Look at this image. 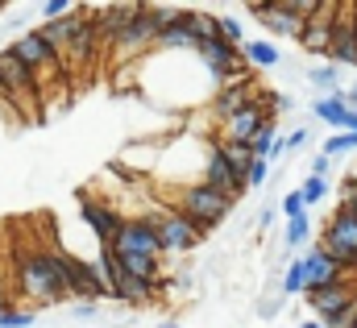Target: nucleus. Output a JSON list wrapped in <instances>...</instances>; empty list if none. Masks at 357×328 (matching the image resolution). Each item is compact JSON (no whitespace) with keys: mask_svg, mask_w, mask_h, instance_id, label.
<instances>
[{"mask_svg":"<svg viewBox=\"0 0 357 328\" xmlns=\"http://www.w3.org/2000/svg\"><path fill=\"white\" fill-rule=\"evenodd\" d=\"M333 67H357V4H337V25H333V46H328V59Z\"/></svg>","mask_w":357,"mask_h":328,"instance_id":"7","label":"nucleus"},{"mask_svg":"<svg viewBox=\"0 0 357 328\" xmlns=\"http://www.w3.org/2000/svg\"><path fill=\"white\" fill-rule=\"evenodd\" d=\"M287 146H291V150H303V146H307V129H295V133H287Z\"/></svg>","mask_w":357,"mask_h":328,"instance_id":"35","label":"nucleus"},{"mask_svg":"<svg viewBox=\"0 0 357 328\" xmlns=\"http://www.w3.org/2000/svg\"><path fill=\"white\" fill-rule=\"evenodd\" d=\"M354 87H357V83H354Z\"/></svg>","mask_w":357,"mask_h":328,"instance_id":"42","label":"nucleus"},{"mask_svg":"<svg viewBox=\"0 0 357 328\" xmlns=\"http://www.w3.org/2000/svg\"><path fill=\"white\" fill-rule=\"evenodd\" d=\"M278 212H282V221H295V216L307 212V204H303L299 191H287V195H278Z\"/></svg>","mask_w":357,"mask_h":328,"instance_id":"30","label":"nucleus"},{"mask_svg":"<svg viewBox=\"0 0 357 328\" xmlns=\"http://www.w3.org/2000/svg\"><path fill=\"white\" fill-rule=\"evenodd\" d=\"M341 328H357V299L349 304V312H345V320H341Z\"/></svg>","mask_w":357,"mask_h":328,"instance_id":"36","label":"nucleus"},{"mask_svg":"<svg viewBox=\"0 0 357 328\" xmlns=\"http://www.w3.org/2000/svg\"><path fill=\"white\" fill-rule=\"evenodd\" d=\"M312 241V212H303V216H295V221H287V233H282V249H299Z\"/></svg>","mask_w":357,"mask_h":328,"instance_id":"22","label":"nucleus"},{"mask_svg":"<svg viewBox=\"0 0 357 328\" xmlns=\"http://www.w3.org/2000/svg\"><path fill=\"white\" fill-rule=\"evenodd\" d=\"M8 50H13V54H17L33 75H54V71L63 67V54L42 38V29H38V25H33V29H21V33L8 42Z\"/></svg>","mask_w":357,"mask_h":328,"instance_id":"5","label":"nucleus"},{"mask_svg":"<svg viewBox=\"0 0 357 328\" xmlns=\"http://www.w3.org/2000/svg\"><path fill=\"white\" fill-rule=\"evenodd\" d=\"M250 17H258L262 21V29H266L270 38H303V21H295L287 8H282V0L278 4H250Z\"/></svg>","mask_w":357,"mask_h":328,"instance_id":"17","label":"nucleus"},{"mask_svg":"<svg viewBox=\"0 0 357 328\" xmlns=\"http://www.w3.org/2000/svg\"><path fill=\"white\" fill-rule=\"evenodd\" d=\"M137 13H142V4H133V0H129V4H100V8H96V33H100V42L112 46V42L137 21Z\"/></svg>","mask_w":357,"mask_h":328,"instance_id":"16","label":"nucleus"},{"mask_svg":"<svg viewBox=\"0 0 357 328\" xmlns=\"http://www.w3.org/2000/svg\"><path fill=\"white\" fill-rule=\"evenodd\" d=\"M357 150V133H333L324 146H320V154H328V158H345V154H354Z\"/></svg>","mask_w":357,"mask_h":328,"instance_id":"28","label":"nucleus"},{"mask_svg":"<svg viewBox=\"0 0 357 328\" xmlns=\"http://www.w3.org/2000/svg\"><path fill=\"white\" fill-rule=\"evenodd\" d=\"M0 96H8V91H4V80H0Z\"/></svg>","mask_w":357,"mask_h":328,"instance_id":"40","label":"nucleus"},{"mask_svg":"<svg viewBox=\"0 0 357 328\" xmlns=\"http://www.w3.org/2000/svg\"><path fill=\"white\" fill-rule=\"evenodd\" d=\"M216 25H220V38L225 42H233V46H241L245 50V21H237V17H229V13H216Z\"/></svg>","mask_w":357,"mask_h":328,"instance_id":"25","label":"nucleus"},{"mask_svg":"<svg viewBox=\"0 0 357 328\" xmlns=\"http://www.w3.org/2000/svg\"><path fill=\"white\" fill-rule=\"evenodd\" d=\"M341 204H337V212H345V216H354L357 221V179H341Z\"/></svg>","mask_w":357,"mask_h":328,"instance_id":"29","label":"nucleus"},{"mask_svg":"<svg viewBox=\"0 0 357 328\" xmlns=\"http://www.w3.org/2000/svg\"><path fill=\"white\" fill-rule=\"evenodd\" d=\"M282 308H287V295H282V291H262L258 304H254V316H258V320H278Z\"/></svg>","mask_w":357,"mask_h":328,"instance_id":"24","label":"nucleus"},{"mask_svg":"<svg viewBox=\"0 0 357 328\" xmlns=\"http://www.w3.org/2000/svg\"><path fill=\"white\" fill-rule=\"evenodd\" d=\"M96 312H100V304H91V299H79V304L71 308V320H96Z\"/></svg>","mask_w":357,"mask_h":328,"instance_id":"33","label":"nucleus"},{"mask_svg":"<svg viewBox=\"0 0 357 328\" xmlns=\"http://www.w3.org/2000/svg\"><path fill=\"white\" fill-rule=\"evenodd\" d=\"M328 170H333V158H328V154H312V158H307V174L328 179Z\"/></svg>","mask_w":357,"mask_h":328,"instance_id":"32","label":"nucleus"},{"mask_svg":"<svg viewBox=\"0 0 357 328\" xmlns=\"http://www.w3.org/2000/svg\"><path fill=\"white\" fill-rule=\"evenodd\" d=\"M312 117L324 121V125L337 129V133H345V125H349V108H345L341 100H333V96H316V100H312Z\"/></svg>","mask_w":357,"mask_h":328,"instance_id":"20","label":"nucleus"},{"mask_svg":"<svg viewBox=\"0 0 357 328\" xmlns=\"http://www.w3.org/2000/svg\"><path fill=\"white\" fill-rule=\"evenodd\" d=\"M0 13H4V0H0Z\"/></svg>","mask_w":357,"mask_h":328,"instance_id":"41","label":"nucleus"},{"mask_svg":"<svg viewBox=\"0 0 357 328\" xmlns=\"http://www.w3.org/2000/svg\"><path fill=\"white\" fill-rule=\"evenodd\" d=\"M282 295L295 299V295H307V270H303V258H295L282 274Z\"/></svg>","mask_w":357,"mask_h":328,"instance_id":"23","label":"nucleus"},{"mask_svg":"<svg viewBox=\"0 0 357 328\" xmlns=\"http://www.w3.org/2000/svg\"><path fill=\"white\" fill-rule=\"evenodd\" d=\"M0 80H4V91L13 96V104L25 100V104L33 108V100H38V75H33L8 46H0Z\"/></svg>","mask_w":357,"mask_h":328,"instance_id":"11","label":"nucleus"},{"mask_svg":"<svg viewBox=\"0 0 357 328\" xmlns=\"http://www.w3.org/2000/svg\"><path fill=\"white\" fill-rule=\"evenodd\" d=\"M0 328H38V312L33 308H4Z\"/></svg>","mask_w":357,"mask_h":328,"instance_id":"27","label":"nucleus"},{"mask_svg":"<svg viewBox=\"0 0 357 328\" xmlns=\"http://www.w3.org/2000/svg\"><path fill=\"white\" fill-rule=\"evenodd\" d=\"M258 87H262V83L254 80V75H237L233 83H225V87L212 96V117L225 125V121H233L237 112L254 108V104H258Z\"/></svg>","mask_w":357,"mask_h":328,"instance_id":"8","label":"nucleus"},{"mask_svg":"<svg viewBox=\"0 0 357 328\" xmlns=\"http://www.w3.org/2000/svg\"><path fill=\"white\" fill-rule=\"evenodd\" d=\"M274 221H278V204H274V200H270L266 208H262V212H258V229H262V233H266V229H274Z\"/></svg>","mask_w":357,"mask_h":328,"instance_id":"34","label":"nucleus"},{"mask_svg":"<svg viewBox=\"0 0 357 328\" xmlns=\"http://www.w3.org/2000/svg\"><path fill=\"white\" fill-rule=\"evenodd\" d=\"M175 212H183L187 221H195L199 229H204V237H212L229 216H233V208H237V200H229V195H220L216 187H208L204 179L199 183H183L175 195V204H171Z\"/></svg>","mask_w":357,"mask_h":328,"instance_id":"2","label":"nucleus"},{"mask_svg":"<svg viewBox=\"0 0 357 328\" xmlns=\"http://www.w3.org/2000/svg\"><path fill=\"white\" fill-rule=\"evenodd\" d=\"M303 299H307V312L316 320H324V328H341L349 304L357 299V291L341 283V287H328V291H316V295H303Z\"/></svg>","mask_w":357,"mask_h":328,"instance_id":"12","label":"nucleus"},{"mask_svg":"<svg viewBox=\"0 0 357 328\" xmlns=\"http://www.w3.org/2000/svg\"><path fill=\"white\" fill-rule=\"evenodd\" d=\"M303 80L312 83V87H324V96H328V91L341 87L345 67H333V63H307V75H303Z\"/></svg>","mask_w":357,"mask_h":328,"instance_id":"21","label":"nucleus"},{"mask_svg":"<svg viewBox=\"0 0 357 328\" xmlns=\"http://www.w3.org/2000/svg\"><path fill=\"white\" fill-rule=\"evenodd\" d=\"M112 253L116 258H129V253H150V258H167L162 253V241H158V229L146 221V216H125L116 241H112Z\"/></svg>","mask_w":357,"mask_h":328,"instance_id":"6","label":"nucleus"},{"mask_svg":"<svg viewBox=\"0 0 357 328\" xmlns=\"http://www.w3.org/2000/svg\"><path fill=\"white\" fill-rule=\"evenodd\" d=\"M299 195H303V204H307V212L328 195V179H320V174H303V183H299Z\"/></svg>","mask_w":357,"mask_h":328,"instance_id":"26","label":"nucleus"},{"mask_svg":"<svg viewBox=\"0 0 357 328\" xmlns=\"http://www.w3.org/2000/svg\"><path fill=\"white\" fill-rule=\"evenodd\" d=\"M4 308H13V304H8V291H4V283H0V312H4Z\"/></svg>","mask_w":357,"mask_h":328,"instance_id":"37","label":"nucleus"},{"mask_svg":"<svg viewBox=\"0 0 357 328\" xmlns=\"http://www.w3.org/2000/svg\"><path fill=\"white\" fill-rule=\"evenodd\" d=\"M299 328H324V320H299Z\"/></svg>","mask_w":357,"mask_h":328,"instance_id":"38","label":"nucleus"},{"mask_svg":"<svg viewBox=\"0 0 357 328\" xmlns=\"http://www.w3.org/2000/svg\"><path fill=\"white\" fill-rule=\"evenodd\" d=\"M158 328H183V325H175V320H162V325H158Z\"/></svg>","mask_w":357,"mask_h":328,"instance_id":"39","label":"nucleus"},{"mask_svg":"<svg viewBox=\"0 0 357 328\" xmlns=\"http://www.w3.org/2000/svg\"><path fill=\"white\" fill-rule=\"evenodd\" d=\"M204 183L208 187H216L220 195H229V200H245V183L237 179V170L229 166V158L220 154V146L216 142H208V150H204Z\"/></svg>","mask_w":357,"mask_h":328,"instance_id":"9","label":"nucleus"},{"mask_svg":"<svg viewBox=\"0 0 357 328\" xmlns=\"http://www.w3.org/2000/svg\"><path fill=\"white\" fill-rule=\"evenodd\" d=\"M216 146H220V154L229 158V166L237 170V179L250 187V170H254V163H258L254 146H245V142H233V137H216Z\"/></svg>","mask_w":357,"mask_h":328,"instance_id":"18","label":"nucleus"},{"mask_svg":"<svg viewBox=\"0 0 357 328\" xmlns=\"http://www.w3.org/2000/svg\"><path fill=\"white\" fill-rule=\"evenodd\" d=\"M303 270H307V295H316V291H328V287H341V283H345V266H341V262H333L320 246H312L307 253H303Z\"/></svg>","mask_w":357,"mask_h":328,"instance_id":"14","label":"nucleus"},{"mask_svg":"<svg viewBox=\"0 0 357 328\" xmlns=\"http://www.w3.org/2000/svg\"><path fill=\"white\" fill-rule=\"evenodd\" d=\"M266 183H270V163L266 158H258L254 170H250V191H258V187H266Z\"/></svg>","mask_w":357,"mask_h":328,"instance_id":"31","label":"nucleus"},{"mask_svg":"<svg viewBox=\"0 0 357 328\" xmlns=\"http://www.w3.org/2000/svg\"><path fill=\"white\" fill-rule=\"evenodd\" d=\"M146 221L158 229L162 253H191L195 246H204V241H208V237H204V229H199L195 221H187L183 212H175L171 204H162V208H150V212H146Z\"/></svg>","mask_w":357,"mask_h":328,"instance_id":"3","label":"nucleus"},{"mask_svg":"<svg viewBox=\"0 0 357 328\" xmlns=\"http://www.w3.org/2000/svg\"><path fill=\"white\" fill-rule=\"evenodd\" d=\"M17 287L25 299H33L38 308H54L71 299V287L63 278V266L54 258V249H33L17 258Z\"/></svg>","mask_w":357,"mask_h":328,"instance_id":"1","label":"nucleus"},{"mask_svg":"<svg viewBox=\"0 0 357 328\" xmlns=\"http://www.w3.org/2000/svg\"><path fill=\"white\" fill-rule=\"evenodd\" d=\"M245 63L258 67V71H266V67H282L287 54H282L278 42H270V38H250V42H245Z\"/></svg>","mask_w":357,"mask_h":328,"instance_id":"19","label":"nucleus"},{"mask_svg":"<svg viewBox=\"0 0 357 328\" xmlns=\"http://www.w3.org/2000/svg\"><path fill=\"white\" fill-rule=\"evenodd\" d=\"M316 246L324 249L333 262H341L345 270H354L357 266V221L354 216H345V212H333V216L324 221Z\"/></svg>","mask_w":357,"mask_h":328,"instance_id":"4","label":"nucleus"},{"mask_svg":"<svg viewBox=\"0 0 357 328\" xmlns=\"http://www.w3.org/2000/svg\"><path fill=\"white\" fill-rule=\"evenodd\" d=\"M333 25H337V4H333V0H324L320 17L303 25L299 50H303V54H320V59H328V46H333Z\"/></svg>","mask_w":357,"mask_h":328,"instance_id":"15","label":"nucleus"},{"mask_svg":"<svg viewBox=\"0 0 357 328\" xmlns=\"http://www.w3.org/2000/svg\"><path fill=\"white\" fill-rule=\"evenodd\" d=\"M270 121H274V108H270V100H258L254 108H245V112H237L233 121H225L216 137H233V142H245V146H254V137L266 129Z\"/></svg>","mask_w":357,"mask_h":328,"instance_id":"13","label":"nucleus"},{"mask_svg":"<svg viewBox=\"0 0 357 328\" xmlns=\"http://www.w3.org/2000/svg\"><path fill=\"white\" fill-rule=\"evenodd\" d=\"M79 221L96 233V241H100V246H112V241H116V233H121V225H125V216H121L112 204L91 200V195H79Z\"/></svg>","mask_w":357,"mask_h":328,"instance_id":"10","label":"nucleus"}]
</instances>
